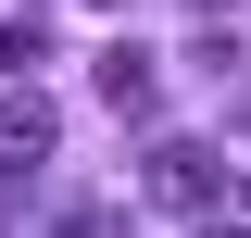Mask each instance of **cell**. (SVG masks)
Listing matches in <instances>:
<instances>
[{
	"label": "cell",
	"instance_id": "obj_1",
	"mask_svg": "<svg viewBox=\"0 0 251 238\" xmlns=\"http://www.w3.org/2000/svg\"><path fill=\"white\" fill-rule=\"evenodd\" d=\"M214 201H226V150L163 138V150H151V213H214Z\"/></svg>",
	"mask_w": 251,
	"mask_h": 238
},
{
	"label": "cell",
	"instance_id": "obj_2",
	"mask_svg": "<svg viewBox=\"0 0 251 238\" xmlns=\"http://www.w3.org/2000/svg\"><path fill=\"white\" fill-rule=\"evenodd\" d=\"M50 150H63V113H50L38 88H0V176L25 188L38 163H50Z\"/></svg>",
	"mask_w": 251,
	"mask_h": 238
},
{
	"label": "cell",
	"instance_id": "obj_3",
	"mask_svg": "<svg viewBox=\"0 0 251 238\" xmlns=\"http://www.w3.org/2000/svg\"><path fill=\"white\" fill-rule=\"evenodd\" d=\"M100 100H113V113L138 125V113L163 100V63H151V50H100Z\"/></svg>",
	"mask_w": 251,
	"mask_h": 238
},
{
	"label": "cell",
	"instance_id": "obj_4",
	"mask_svg": "<svg viewBox=\"0 0 251 238\" xmlns=\"http://www.w3.org/2000/svg\"><path fill=\"white\" fill-rule=\"evenodd\" d=\"M50 63V38H38V13H0V75H38Z\"/></svg>",
	"mask_w": 251,
	"mask_h": 238
},
{
	"label": "cell",
	"instance_id": "obj_5",
	"mask_svg": "<svg viewBox=\"0 0 251 238\" xmlns=\"http://www.w3.org/2000/svg\"><path fill=\"white\" fill-rule=\"evenodd\" d=\"M239 138H251V88H239Z\"/></svg>",
	"mask_w": 251,
	"mask_h": 238
},
{
	"label": "cell",
	"instance_id": "obj_6",
	"mask_svg": "<svg viewBox=\"0 0 251 238\" xmlns=\"http://www.w3.org/2000/svg\"><path fill=\"white\" fill-rule=\"evenodd\" d=\"M201 13H226V0H201Z\"/></svg>",
	"mask_w": 251,
	"mask_h": 238
}]
</instances>
